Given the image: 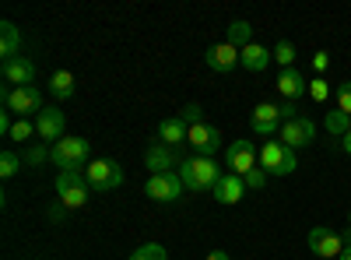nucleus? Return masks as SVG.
Instances as JSON below:
<instances>
[{"mask_svg":"<svg viewBox=\"0 0 351 260\" xmlns=\"http://www.w3.org/2000/svg\"><path fill=\"white\" fill-rule=\"evenodd\" d=\"M176 172H180L183 187L193 190V193H211L215 183L221 180L218 162H215V158H204V155H193V158L180 162V169H176Z\"/></svg>","mask_w":351,"mask_h":260,"instance_id":"nucleus-1","label":"nucleus"},{"mask_svg":"<svg viewBox=\"0 0 351 260\" xmlns=\"http://www.w3.org/2000/svg\"><path fill=\"white\" fill-rule=\"evenodd\" d=\"M56 197H60V204L67 211H77L84 208L88 200H92V187H88V176H84V169H64V172H56Z\"/></svg>","mask_w":351,"mask_h":260,"instance_id":"nucleus-2","label":"nucleus"},{"mask_svg":"<svg viewBox=\"0 0 351 260\" xmlns=\"http://www.w3.org/2000/svg\"><path fill=\"white\" fill-rule=\"evenodd\" d=\"M88 155H92V141L88 137H60L56 144H49V162L56 169H84L88 165Z\"/></svg>","mask_w":351,"mask_h":260,"instance_id":"nucleus-3","label":"nucleus"},{"mask_svg":"<svg viewBox=\"0 0 351 260\" xmlns=\"http://www.w3.org/2000/svg\"><path fill=\"white\" fill-rule=\"evenodd\" d=\"M260 169H267V176H291L299 169V155L281 141H267L260 148Z\"/></svg>","mask_w":351,"mask_h":260,"instance_id":"nucleus-4","label":"nucleus"},{"mask_svg":"<svg viewBox=\"0 0 351 260\" xmlns=\"http://www.w3.org/2000/svg\"><path fill=\"white\" fill-rule=\"evenodd\" d=\"M84 176H88L92 193H106V190H116L123 183V169L116 158H95V162L84 165Z\"/></svg>","mask_w":351,"mask_h":260,"instance_id":"nucleus-5","label":"nucleus"},{"mask_svg":"<svg viewBox=\"0 0 351 260\" xmlns=\"http://www.w3.org/2000/svg\"><path fill=\"white\" fill-rule=\"evenodd\" d=\"M4 106L8 113H18V120H25L28 113H39L46 109L43 106V92L36 88V84H25V88H4Z\"/></svg>","mask_w":351,"mask_h":260,"instance_id":"nucleus-6","label":"nucleus"},{"mask_svg":"<svg viewBox=\"0 0 351 260\" xmlns=\"http://www.w3.org/2000/svg\"><path fill=\"white\" fill-rule=\"evenodd\" d=\"M183 190L186 187L180 180V172H158V176H148V183H144V193L158 200V204H176L183 197Z\"/></svg>","mask_w":351,"mask_h":260,"instance_id":"nucleus-7","label":"nucleus"},{"mask_svg":"<svg viewBox=\"0 0 351 260\" xmlns=\"http://www.w3.org/2000/svg\"><path fill=\"white\" fill-rule=\"evenodd\" d=\"M306 246H309V253L324 257V260H330V257H341V253H344V239H341V233H334V228H327V225L309 228Z\"/></svg>","mask_w":351,"mask_h":260,"instance_id":"nucleus-8","label":"nucleus"},{"mask_svg":"<svg viewBox=\"0 0 351 260\" xmlns=\"http://www.w3.org/2000/svg\"><path fill=\"white\" fill-rule=\"evenodd\" d=\"M278 141H281V144H288L291 152H299V148H309V144L316 141V123H313L309 117L288 120V123H281V130H278Z\"/></svg>","mask_w":351,"mask_h":260,"instance_id":"nucleus-9","label":"nucleus"},{"mask_svg":"<svg viewBox=\"0 0 351 260\" xmlns=\"http://www.w3.org/2000/svg\"><path fill=\"white\" fill-rule=\"evenodd\" d=\"M281 123H285L281 106H274V102H260V106H253V113H250V130H253L256 137H274V134L281 130Z\"/></svg>","mask_w":351,"mask_h":260,"instance_id":"nucleus-10","label":"nucleus"},{"mask_svg":"<svg viewBox=\"0 0 351 260\" xmlns=\"http://www.w3.org/2000/svg\"><path fill=\"white\" fill-rule=\"evenodd\" d=\"M256 162H260V152L253 148V141H232L225 148V165L236 176H246L250 169H256Z\"/></svg>","mask_w":351,"mask_h":260,"instance_id":"nucleus-11","label":"nucleus"},{"mask_svg":"<svg viewBox=\"0 0 351 260\" xmlns=\"http://www.w3.org/2000/svg\"><path fill=\"white\" fill-rule=\"evenodd\" d=\"M186 144H190V148H193L197 155L211 158V155L221 148V130H218V127H211V123H197V127H190Z\"/></svg>","mask_w":351,"mask_h":260,"instance_id":"nucleus-12","label":"nucleus"},{"mask_svg":"<svg viewBox=\"0 0 351 260\" xmlns=\"http://www.w3.org/2000/svg\"><path fill=\"white\" fill-rule=\"evenodd\" d=\"M243 193H246V180H243V176H236V172H221V180H218V183H215V190H211V197L218 200V204H225V208L239 204Z\"/></svg>","mask_w":351,"mask_h":260,"instance_id":"nucleus-13","label":"nucleus"},{"mask_svg":"<svg viewBox=\"0 0 351 260\" xmlns=\"http://www.w3.org/2000/svg\"><path fill=\"white\" fill-rule=\"evenodd\" d=\"M64 127H67V117H64V109H56V106H49V109H43L39 117H36V134L43 137V141H60L64 137Z\"/></svg>","mask_w":351,"mask_h":260,"instance_id":"nucleus-14","label":"nucleus"},{"mask_svg":"<svg viewBox=\"0 0 351 260\" xmlns=\"http://www.w3.org/2000/svg\"><path fill=\"white\" fill-rule=\"evenodd\" d=\"M0 74H4V81L11 88H25V84H32V78H36V64L28 60V56H11V60H4Z\"/></svg>","mask_w":351,"mask_h":260,"instance_id":"nucleus-15","label":"nucleus"},{"mask_svg":"<svg viewBox=\"0 0 351 260\" xmlns=\"http://www.w3.org/2000/svg\"><path fill=\"white\" fill-rule=\"evenodd\" d=\"M204 60H208L211 71L228 74V71H236V67H239V49L232 46V43H215L208 53H204Z\"/></svg>","mask_w":351,"mask_h":260,"instance_id":"nucleus-16","label":"nucleus"},{"mask_svg":"<svg viewBox=\"0 0 351 260\" xmlns=\"http://www.w3.org/2000/svg\"><path fill=\"white\" fill-rule=\"evenodd\" d=\"M176 165H180V158H176V152L162 141H155L152 148L144 152V169H152V176H158V172H176Z\"/></svg>","mask_w":351,"mask_h":260,"instance_id":"nucleus-17","label":"nucleus"},{"mask_svg":"<svg viewBox=\"0 0 351 260\" xmlns=\"http://www.w3.org/2000/svg\"><path fill=\"white\" fill-rule=\"evenodd\" d=\"M274 84H278V92H281L285 99H291V102H299V99L309 92V81L302 78V71H299V67H288V71H281Z\"/></svg>","mask_w":351,"mask_h":260,"instance_id":"nucleus-18","label":"nucleus"},{"mask_svg":"<svg viewBox=\"0 0 351 260\" xmlns=\"http://www.w3.org/2000/svg\"><path fill=\"white\" fill-rule=\"evenodd\" d=\"M274 60V49L267 46H260V43H250L246 49H239V67H246L250 74H260V71H267Z\"/></svg>","mask_w":351,"mask_h":260,"instance_id":"nucleus-19","label":"nucleus"},{"mask_svg":"<svg viewBox=\"0 0 351 260\" xmlns=\"http://www.w3.org/2000/svg\"><path fill=\"white\" fill-rule=\"evenodd\" d=\"M186 137H190V127H186L180 117H165V120L158 123V141L169 144V148H180V144H186Z\"/></svg>","mask_w":351,"mask_h":260,"instance_id":"nucleus-20","label":"nucleus"},{"mask_svg":"<svg viewBox=\"0 0 351 260\" xmlns=\"http://www.w3.org/2000/svg\"><path fill=\"white\" fill-rule=\"evenodd\" d=\"M0 56L11 60V56H21V28L14 21L0 25Z\"/></svg>","mask_w":351,"mask_h":260,"instance_id":"nucleus-21","label":"nucleus"},{"mask_svg":"<svg viewBox=\"0 0 351 260\" xmlns=\"http://www.w3.org/2000/svg\"><path fill=\"white\" fill-rule=\"evenodd\" d=\"M225 43H232V46H236V49H246L250 43H253V25L250 21H232L228 28H225Z\"/></svg>","mask_w":351,"mask_h":260,"instance_id":"nucleus-22","label":"nucleus"},{"mask_svg":"<svg viewBox=\"0 0 351 260\" xmlns=\"http://www.w3.org/2000/svg\"><path fill=\"white\" fill-rule=\"evenodd\" d=\"M49 95L60 99V102H67V99L74 95V74H71V71H56V74L49 78Z\"/></svg>","mask_w":351,"mask_h":260,"instance_id":"nucleus-23","label":"nucleus"},{"mask_svg":"<svg viewBox=\"0 0 351 260\" xmlns=\"http://www.w3.org/2000/svg\"><path fill=\"white\" fill-rule=\"evenodd\" d=\"M324 127H327V134H330V137H344V134L351 130V117L334 106V109L327 113V117H324Z\"/></svg>","mask_w":351,"mask_h":260,"instance_id":"nucleus-24","label":"nucleus"},{"mask_svg":"<svg viewBox=\"0 0 351 260\" xmlns=\"http://www.w3.org/2000/svg\"><path fill=\"white\" fill-rule=\"evenodd\" d=\"M295 46H291L288 39H281L278 46H274V64H281V71H288V67H295Z\"/></svg>","mask_w":351,"mask_h":260,"instance_id":"nucleus-25","label":"nucleus"},{"mask_svg":"<svg viewBox=\"0 0 351 260\" xmlns=\"http://www.w3.org/2000/svg\"><path fill=\"white\" fill-rule=\"evenodd\" d=\"M21 165H25V158H21L18 152H11V148H8L4 155H0V176H4V180H11L14 172L21 169Z\"/></svg>","mask_w":351,"mask_h":260,"instance_id":"nucleus-26","label":"nucleus"},{"mask_svg":"<svg viewBox=\"0 0 351 260\" xmlns=\"http://www.w3.org/2000/svg\"><path fill=\"white\" fill-rule=\"evenodd\" d=\"M130 260H169V253H165V246H158V243H144V246L134 250Z\"/></svg>","mask_w":351,"mask_h":260,"instance_id":"nucleus-27","label":"nucleus"},{"mask_svg":"<svg viewBox=\"0 0 351 260\" xmlns=\"http://www.w3.org/2000/svg\"><path fill=\"white\" fill-rule=\"evenodd\" d=\"M243 180H246V187H250V190H263L271 176H267V169H260V165H256V169H250V172H246Z\"/></svg>","mask_w":351,"mask_h":260,"instance_id":"nucleus-28","label":"nucleus"},{"mask_svg":"<svg viewBox=\"0 0 351 260\" xmlns=\"http://www.w3.org/2000/svg\"><path fill=\"white\" fill-rule=\"evenodd\" d=\"M32 134H36V123H28V120H14V127H11V134H8V137L25 144V141L32 137Z\"/></svg>","mask_w":351,"mask_h":260,"instance_id":"nucleus-29","label":"nucleus"},{"mask_svg":"<svg viewBox=\"0 0 351 260\" xmlns=\"http://www.w3.org/2000/svg\"><path fill=\"white\" fill-rule=\"evenodd\" d=\"M180 120H183L186 127H197V123H204V113H200V106H197V102H190V106H183V109H180Z\"/></svg>","mask_w":351,"mask_h":260,"instance_id":"nucleus-30","label":"nucleus"},{"mask_svg":"<svg viewBox=\"0 0 351 260\" xmlns=\"http://www.w3.org/2000/svg\"><path fill=\"white\" fill-rule=\"evenodd\" d=\"M309 95H313L316 102H327V99H330V84H327L324 78H313V81H309Z\"/></svg>","mask_w":351,"mask_h":260,"instance_id":"nucleus-31","label":"nucleus"},{"mask_svg":"<svg viewBox=\"0 0 351 260\" xmlns=\"http://www.w3.org/2000/svg\"><path fill=\"white\" fill-rule=\"evenodd\" d=\"M337 109L341 113H348V117H351V81H344V84H337Z\"/></svg>","mask_w":351,"mask_h":260,"instance_id":"nucleus-32","label":"nucleus"},{"mask_svg":"<svg viewBox=\"0 0 351 260\" xmlns=\"http://www.w3.org/2000/svg\"><path fill=\"white\" fill-rule=\"evenodd\" d=\"M327 67H330V53H327V49H316V53H313V71L324 74Z\"/></svg>","mask_w":351,"mask_h":260,"instance_id":"nucleus-33","label":"nucleus"},{"mask_svg":"<svg viewBox=\"0 0 351 260\" xmlns=\"http://www.w3.org/2000/svg\"><path fill=\"white\" fill-rule=\"evenodd\" d=\"M21 158H25V165H39V162L49 158V148H32V152H25Z\"/></svg>","mask_w":351,"mask_h":260,"instance_id":"nucleus-34","label":"nucleus"},{"mask_svg":"<svg viewBox=\"0 0 351 260\" xmlns=\"http://www.w3.org/2000/svg\"><path fill=\"white\" fill-rule=\"evenodd\" d=\"M281 117H285V123H288V120H299V102L285 99V102H281Z\"/></svg>","mask_w":351,"mask_h":260,"instance_id":"nucleus-35","label":"nucleus"},{"mask_svg":"<svg viewBox=\"0 0 351 260\" xmlns=\"http://www.w3.org/2000/svg\"><path fill=\"white\" fill-rule=\"evenodd\" d=\"M11 127H14L11 113H0V130H4V134H11Z\"/></svg>","mask_w":351,"mask_h":260,"instance_id":"nucleus-36","label":"nucleus"},{"mask_svg":"<svg viewBox=\"0 0 351 260\" xmlns=\"http://www.w3.org/2000/svg\"><path fill=\"white\" fill-rule=\"evenodd\" d=\"M64 211H67L64 204H53V208H49V218H53V222H60V218H64Z\"/></svg>","mask_w":351,"mask_h":260,"instance_id":"nucleus-37","label":"nucleus"},{"mask_svg":"<svg viewBox=\"0 0 351 260\" xmlns=\"http://www.w3.org/2000/svg\"><path fill=\"white\" fill-rule=\"evenodd\" d=\"M341 152H344V155H351V130L341 137Z\"/></svg>","mask_w":351,"mask_h":260,"instance_id":"nucleus-38","label":"nucleus"},{"mask_svg":"<svg viewBox=\"0 0 351 260\" xmlns=\"http://www.w3.org/2000/svg\"><path fill=\"white\" fill-rule=\"evenodd\" d=\"M208 260H232V257H228L225 250H211V253H208Z\"/></svg>","mask_w":351,"mask_h":260,"instance_id":"nucleus-39","label":"nucleus"},{"mask_svg":"<svg viewBox=\"0 0 351 260\" xmlns=\"http://www.w3.org/2000/svg\"><path fill=\"white\" fill-rule=\"evenodd\" d=\"M341 239H344V246H351V225H348L344 233H341Z\"/></svg>","mask_w":351,"mask_h":260,"instance_id":"nucleus-40","label":"nucleus"},{"mask_svg":"<svg viewBox=\"0 0 351 260\" xmlns=\"http://www.w3.org/2000/svg\"><path fill=\"white\" fill-rule=\"evenodd\" d=\"M337 260H351V246H344V253H341Z\"/></svg>","mask_w":351,"mask_h":260,"instance_id":"nucleus-41","label":"nucleus"},{"mask_svg":"<svg viewBox=\"0 0 351 260\" xmlns=\"http://www.w3.org/2000/svg\"><path fill=\"white\" fill-rule=\"evenodd\" d=\"M348 225H351V211H348Z\"/></svg>","mask_w":351,"mask_h":260,"instance_id":"nucleus-42","label":"nucleus"}]
</instances>
